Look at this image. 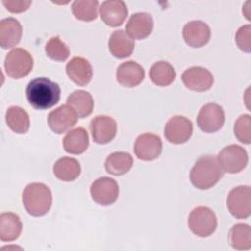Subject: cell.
Segmentation results:
<instances>
[{
  "instance_id": "7",
  "label": "cell",
  "mask_w": 251,
  "mask_h": 251,
  "mask_svg": "<svg viewBox=\"0 0 251 251\" xmlns=\"http://www.w3.org/2000/svg\"><path fill=\"white\" fill-rule=\"evenodd\" d=\"M227 209L236 219H246L251 214V188L240 185L232 188L226 199Z\"/></svg>"
},
{
  "instance_id": "32",
  "label": "cell",
  "mask_w": 251,
  "mask_h": 251,
  "mask_svg": "<svg viewBox=\"0 0 251 251\" xmlns=\"http://www.w3.org/2000/svg\"><path fill=\"white\" fill-rule=\"evenodd\" d=\"M234 135L236 138L244 143L249 144L251 141V118L249 115H241L234 123Z\"/></svg>"
},
{
  "instance_id": "22",
  "label": "cell",
  "mask_w": 251,
  "mask_h": 251,
  "mask_svg": "<svg viewBox=\"0 0 251 251\" xmlns=\"http://www.w3.org/2000/svg\"><path fill=\"white\" fill-rule=\"evenodd\" d=\"M89 145V137L86 129L75 127L71 129L63 139V146L66 152L74 155L83 153Z\"/></svg>"
},
{
  "instance_id": "17",
  "label": "cell",
  "mask_w": 251,
  "mask_h": 251,
  "mask_svg": "<svg viewBox=\"0 0 251 251\" xmlns=\"http://www.w3.org/2000/svg\"><path fill=\"white\" fill-rule=\"evenodd\" d=\"M66 72L69 78L79 86L88 84L93 75L91 64L82 57H74L71 59L66 66Z\"/></svg>"
},
{
  "instance_id": "2",
  "label": "cell",
  "mask_w": 251,
  "mask_h": 251,
  "mask_svg": "<svg viewBox=\"0 0 251 251\" xmlns=\"http://www.w3.org/2000/svg\"><path fill=\"white\" fill-rule=\"evenodd\" d=\"M217 158L214 155L201 156L190 171V181L198 189L213 187L223 176Z\"/></svg>"
},
{
  "instance_id": "10",
  "label": "cell",
  "mask_w": 251,
  "mask_h": 251,
  "mask_svg": "<svg viewBox=\"0 0 251 251\" xmlns=\"http://www.w3.org/2000/svg\"><path fill=\"white\" fill-rule=\"evenodd\" d=\"M193 130L192 123L183 116L172 117L165 126V137L174 144L185 143L191 136Z\"/></svg>"
},
{
  "instance_id": "9",
  "label": "cell",
  "mask_w": 251,
  "mask_h": 251,
  "mask_svg": "<svg viewBox=\"0 0 251 251\" xmlns=\"http://www.w3.org/2000/svg\"><path fill=\"white\" fill-rule=\"evenodd\" d=\"M90 194L97 204L109 206L114 204L118 199L119 185L115 179L108 176H102L92 182Z\"/></svg>"
},
{
  "instance_id": "21",
  "label": "cell",
  "mask_w": 251,
  "mask_h": 251,
  "mask_svg": "<svg viewBox=\"0 0 251 251\" xmlns=\"http://www.w3.org/2000/svg\"><path fill=\"white\" fill-rule=\"evenodd\" d=\"M22 25L15 18H6L0 22V45L8 49L19 44L22 37Z\"/></svg>"
},
{
  "instance_id": "19",
  "label": "cell",
  "mask_w": 251,
  "mask_h": 251,
  "mask_svg": "<svg viewBox=\"0 0 251 251\" xmlns=\"http://www.w3.org/2000/svg\"><path fill=\"white\" fill-rule=\"evenodd\" d=\"M153 19L147 13L133 14L126 26V33L132 39H144L153 30Z\"/></svg>"
},
{
  "instance_id": "20",
  "label": "cell",
  "mask_w": 251,
  "mask_h": 251,
  "mask_svg": "<svg viewBox=\"0 0 251 251\" xmlns=\"http://www.w3.org/2000/svg\"><path fill=\"white\" fill-rule=\"evenodd\" d=\"M134 45V39L123 29L115 30L111 34L108 42L109 51L118 59H124L130 56L133 52Z\"/></svg>"
},
{
  "instance_id": "25",
  "label": "cell",
  "mask_w": 251,
  "mask_h": 251,
  "mask_svg": "<svg viewBox=\"0 0 251 251\" xmlns=\"http://www.w3.org/2000/svg\"><path fill=\"white\" fill-rule=\"evenodd\" d=\"M53 173L60 180L73 181L80 175V165L75 158L63 157L55 162Z\"/></svg>"
},
{
  "instance_id": "13",
  "label": "cell",
  "mask_w": 251,
  "mask_h": 251,
  "mask_svg": "<svg viewBox=\"0 0 251 251\" xmlns=\"http://www.w3.org/2000/svg\"><path fill=\"white\" fill-rule=\"evenodd\" d=\"M77 118L76 113L69 105H62L49 113L48 126L52 131L61 134L72 128Z\"/></svg>"
},
{
  "instance_id": "24",
  "label": "cell",
  "mask_w": 251,
  "mask_h": 251,
  "mask_svg": "<svg viewBox=\"0 0 251 251\" xmlns=\"http://www.w3.org/2000/svg\"><path fill=\"white\" fill-rule=\"evenodd\" d=\"M67 105L76 113L78 118L82 119L92 113L94 102L89 92L85 90H75L69 95Z\"/></svg>"
},
{
  "instance_id": "27",
  "label": "cell",
  "mask_w": 251,
  "mask_h": 251,
  "mask_svg": "<svg viewBox=\"0 0 251 251\" xmlns=\"http://www.w3.org/2000/svg\"><path fill=\"white\" fill-rule=\"evenodd\" d=\"M149 77L158 86H168L175 80L176 72L170 63L159 61L150 68Z\"/></svg>"
},
{
  "instance_id": "16",
  "label": "cell",
  "mask_w": 251,
  "mask_h": 251,
  "mask_svg": "<svg viewBox=\"0 0 251 251\" xmlns=\"http://www.w3.org/2000/svg\"><path fill=\"white\" fill-rule=\"evenodd\" d=\"M182 36L186 44L194 48H199L209 42L211 29L209 25L202 21H192L183 26Z\"/></svg>"
},
{
  "instance_id": "4",
  "label": "cell",
  "mask_w": 251,
  "mask_h": 251,
  "mask_svg": "<svg viewBox=\"0 0 251 251\" xmlns=\"http://www.w3.org/2000/svg\"><path fill=\"white\" fill-rule=\"evenodd\" d=\"M217 217L208 207L199 206L194 208L188 217L190 230L199 237H207L214 233L217 228Z\"/></svg>"
},
{
  "instance_id": "11",
  "label": "cell",
  "mask_w": 251,
  "mask_h": 251,
  "mask_svg": "<svg viewBox=\"0 0 251 251\" xmlns=\"http://www.w3.org/2000/svg\"><path fill=\"white\" fill-rule=\"evenodd\" d=\"M183 84L190 90L203 92L209 90L214 83V76L206 68L195 66L181 75Z\"/></svg>"
},
{
  "instance_id": "14",
  "label": "cell",
  "mask_w": 251,
  "mask_h": 251,
  "mask_svg": "<svg viewBox=\"0 0 251 251\" xmlns=\"http://www.w3.org/2000/svg\"><path fill=\"white\" fill-rule=\"evenodd\" d=\"M90 131L96 143L106 144L115 138L117 123L112 117L105 115L96 116L90 122Z\"/></svg>"
},
{
  "instance_id": "15",
  "label": "cell",
  "mask_w": 251,
  "mask_h": 251,
  "mask_svg": "<svg viewBox=\"0 0 251 251\" xmlns=\"http://www.w3.org/2000/svg\"><path fill=\"white\" fill-rule=\"evenodd\" d=\"M99 13L102 21L110 26L116 27L121 25L127 17L128 11L126 5L121 0H107L104 1L100 8Z\"/></svg>"
},
{
  "instance_id": "34",
  "label": "cell",
  "mask_w": 251,
  "mask_h": 251,
  "mask_svg": "<svg viewBox=\"0 0 251 251\" xmlns=\"http://www.w3.org/2000/svg\"><path fill=\"white\" fill-rule=\"evenodd\" d=\"M3 5L7 8L8 11L12 13H21L26 11L31 5V1H12V0H3Z\"/></svg>"
},
{
  "instance_id": "1",
  "label": "cell",
  "mask_w": 251,
  "mask_h": 251,
  "mask_svg": "<svg viewBox=\"0 0 251 251\" xmlns=\"http://www.w3.org/2000/svg\"><path fill=\"white\" fill-rule=\"evenodd\" d=\"M25 94L28 103L36 110H46L55 106L61 96L58 83L47 77H36L26 86Z\"/></svg>"
},
{
  "instance_id": "5",
  "label": "cell",
  "mask_w": 251,
  "mask_h": 251,
  "mask_svg": "<svg viewBox=\"0 0 251 251\" xmlns=\"http://www.w3.org/2000/svg\"><path fill=\"white\" fill-rule=\"evenodd\" d=\"M5 71L10 77L22 78L26 76L33 68V59L28 51L23 48L11 50L5 58Z\"/></svg>"
},
{
  "instance_id": "29",
  "label": "cell",
  "mask_w": 251,
  "mask_h": 251,
  "mask_svg": "<svg viewBox=\"0 0 251 251\" xmlns=\"http://www.w3.org/2000/svg\"><path fill=\"white\" fill-rule=\"evenodd\" d=\"M229 242L236 250H248L251 248V229L246 224H236L229 231Z\"/></svg>"
},
{
  "instance_id": "31",
  "label": "cell",
  "mask_w": 251,
  "mask_h": 251,
  "mask_svg": "<svg viewBox=\"0 0 251 251\" xmlns=\"http://www.w3.org/2000/svg\"><path fill=\"white\" fill-rule=\"evenodd\" d=\"M45 53L50 59L63 62L69 57L70 50L67 44L63 42L59 36H53L45 45Z\"/></svg>"
},
{
  "instance_id": "12",
  "label": "cell",
  "mask_w": 251,
  "mask_h": 251,
  "mask_svg": "<svg viewBox=\"0 0 251 251\" xmlns=\"http://www.w3.org/2000/svg\"><path fill=\"white\" fill-rule=\"evenodd\" d=\"M162 140L153 133L140 134L134 142V153L136 157L143 161L157 159L162 152Z\"/></svg>"
},
{
  "instance_id": "18",
  "label": "cell",
  "mask_w": 251,
  "mask_h": 251,
  "mask_svg": "<svg viewBox=\"0 0 251 251\" xmlns=\"http://www.w3.org/2000/svg\"><path fill=\"white\" fill-rule=\"evenodd\" d=\"M145 75L144 69L134 61L122 63L116 72L117 81L125 87L137 86Z\"/></svg>"
},
{
  "instance_id": "23",
  "label": "cell",
  "mask_w": 251,
  "mask_h": 251,
  "mask_svg": "<svg viewBox=\"0 0 251 251\" xmlns=\"http://www.w3.org/2000/svg\"><path fill=\"white\" fill-rule=\"evenodd\" d=\"M22 222L18 215L4 212L0 215V239L5 242L16 240L22 232Z\"/></svg>"
},
{
  "instance_id": "8",
  "label": "cell",
  "mask_w": 251,
  "mask_h": 251,
  "mask_svg": "<svg viewBox=\"0 0 251 251\" xmlns=\"http://www.w3.org/2000/svg\"><path fill=\"white\" fill-rule=\"evenodd\" d=\"M225 123V112L222 106L216 103L204 105L197 116L199 128L207 133H213L222 128Z\"/></svg>"
},
{
  "instance_id": "33",
  "label": "cell",
  "mask_w": 251,
  "mask_h": 251,
  "mask_svg": "<svg viewBox=\"0 0 251 251\" xmlns=\"http://www.w3.org/2000/svg\"><path fill=\"white\" fill-rule=\"evenodd\" d=\"M251 26L250 25H246L241 26L236 34H235V41L237 46L239 47L240 50L249 53L251 50Z\"/></svg>"
},
{
  "instance_id": "28",
  "label": "cell",
  "mask_w": 251,
  "mask_h": 251,
  "mask_svg": "<svg viewBox=\"0 0 251 251\" xmlns=\"http://www.w3.org/2000/svg\"><path fill=\"white\" fill-rule=\"evenodd\" d=\"M6 123L16 133H25L29 129V117L26 111L19 106H11L6 112Z\"/></svg>"
},
{
  "instance_id": "26",
  "label": "cell",
  "mask_w": 251,
  "mask_h": 251,
  "mask_svg": "<svg viewBox=\"0 0 251 251\" xmlns=\"http://www.w3.org/2000/svg\"><path fill=\"white\" fill-rule=\"evenodd\" d=\"M133 165V159L127 152H114L110 154L105 162L107 173L113 176L126 174Z\"/></svg>"
},
{
  "instance_id": "30",
  "label": "cell",
  "mask_w": 251,
  "mask_h": 251,
  "mask_svg": "<svg viewBox=\"0 0 251 251\" xmlns=\"http://www.w3.org/2000/svg\"><path fill=\"white\" fill-rule=\"evenodd\" d=\"M98 1L96 0H76L72 4L74 16L83 22H91L97 18Z\"/></svg>"
},
{
  "instance_id": "6",
  "label": "cell",
  "mask_w": 251,
  "mask_h": 251,
  "mask_svg": "<svg viewBox=\"0 0 251 251\" xmlns=\"http://www.w3.org/2000/svg\"><path fill=\"white\" fill-rule=\"evenodd\" d=\"M217 160L223 172L237 174L246 167L248 163V155L243 147L236 144H230L221 150Z\"/></svg>"
},
{
  "instance_id": "3",
  "label": "cell",
  "mask_w": 251,
  "mask_h": 251,
  "mask_svg": "<svg viewBox=\"0 0 251 251\" xmlns=\"http://www.w3.org/2000/svg\"><path fill=\"white\" fill-rule=\"evenodd\" d=\"M23 205L33 217H41L48 213L52 205V193L47 185L40 182L28 184L23 191Z\"/></svg>"
}]
</instances>
